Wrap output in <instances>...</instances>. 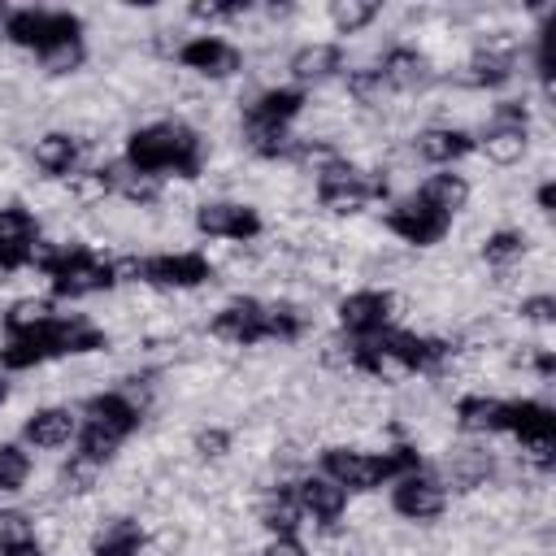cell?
I'll return each instance as SVG.
<instances>
[{"mask_svg":"<svg viewBox=\"0 0 556 556\" xmlns=\"http://www.w3.org/2000/svg\"><path fill=\"white\" fill-rule=\"evenodd\" d=\"M0 30L17 52H43L56 39H83V22L61 9H13L4 13Z\"/></svg>","mask_w":556,"mask_h":556,"instance_id":"1","label":"cell"},{"mask_svg":"<svg viewBox=\"0 0 556 556\" xmlns=\"http://www.w3.org/2000/svg\"><path fill=\"white\" fill-rule=\"evenodd\" d=\"M321 473H330L348 495H374L391 478L382 452H369L356 443H326L321 447Z\"/></svg>","mask_w":556,"mask_h":556,"instance_id":"2","label":"cell"},{"mask_svg":"<svg viewBox=\"0 0 556 556\" xmlns=\"http://www.w3.org/2000/svg\"><path fill=\"white\" fill-rule=\"evenodd\" d=\"M191 230L204 239H226V243H252L261 239L265 222L252 204L243 200H200L191 213Z\"/></svg>","mask_w":556,"mask_h":556,"instance_id":"3","label":"cell"},{"mask_svg":"<svg viewBox=\"0 0 556 556\" xmlns=\"http://www.w3.org/2000/svg\"><path fill=\"white\" fill-rule=\"evenodd\" d=\"M447 504H452V495L430 469H413V473L395 478V486H391V513L404 517L408 526H434L447 513Z\"/></svg>","mask_w":556,"mask_h":556,"instance_id":"4","label":"cell"},{"mask_svg":"<svg viewBox=\"0 0 556 556\" xmlns=\"http://www.w3.org/2000/svg\"><path fill=\"white\" fill-rule=\"evenodd\" d=\"M178 65L187 74H195L200 83H230V78L243 74L248 56H243L239 43H230L222 35H191L182 43V52H178Z\"/></svg>","mask_w":556,"mask_h":556,"instance_id":"5","label":"cell"},{"mask_svg":"<svg viewBox=\"0 0 556 556\" xmlns=\"http://www.w3.org/2000/svg\"><path fill=\"white\" fill-rule=\"evenodd\" d=\"M382 226H387L395 239H404L408 248H430V243H443V239H447L452 217L434 213V208L413 191V195H404V200H391V208L382 213Z\"/></svg>","mask_w":556,"mask_h":556,"instance_id":"6","label":"cell"},{"mask_svg":"<svg viewBox=\"0 0 556 556\" xmlns=\"http://www.w3.org/2000/svg\"><path fill=\"white\" fill-rule=\"evenodd\" d=\"M339 330L348 339H369V334H382L391 326V291L387 287H361V291H348L339 304Z\"/></svg>","mask_w":556,"mask_h":556,"instance_id":"7","label":"cell"},{"mask_svg":"<svg viewBox=\"0 0 556 556\" xmlns=\"http://www.w3.org/2000/svg\"><path fill=\"white\" fill-rule=\"evenodd\" d=\"M213 282V265L204 252H161V256H148V287L156 291H200Z\"/></svg>","mask_w":556,"mask_h":556,"instance_id":"8","label":"cell"},{"mask_svg":"<svg viewBox=\"0 0 556 556\" xmlns=\"http://www.w3.org/2000/svg\"><path fill=\"white\" fill-rule=\"evenodd\" d=\"M52 291L61 300H87V295H109L113 291V274H109V261H100L91 252V243H83L52 278Z\"/></svg>","mask_w":556,"mask_h":556,"instance_id":"9","label":"cell"},{"mask_svg":"<svg viewBox=\"0 0 556 556\" xmlns=\"http://www.w3.org/2000/svg\"><path fill=\"white\" fill-rule=\"evenodd\" d=\"M378 74H382V83H387L395 96H426V91L439 83L430 56H426L421 48H408V43H391V48L382 52V61H378Z\"/></svg>","mask_w":556,"mask_h":556,"instance_id":"10","label":"cell"},{"mask_svg":"<svg viewBox=\"0 0 556 556\" xmlns=\"http://www.w3.org/2000/svg\"><path fill=\"white\" fill-rule=\"evenodd\" d=\"M208 339L226 348H256L261 343V300L256 295H230L208 317Z\"/></svg>","mask_w":556,"mask_h":556,"instance_id":"11","label":"cell"},{"mask_svg":"<svg viewBox=\"0 0 556 556\" xmlns=\"http://www.w3.org/2000/svg\"><path fill=\"white\" fill-rule=\"evenodd\" d=\"M291 495L295 504L304 508L308 526H334L343 513H348V491L330 478V473H300L291 482Z\"/></svg>","mask_w":556,"mask_h":556,"instance_id":"12","label":"cell"},{"mask_svg":"<svg viewBox=\"0 0 556 556\" xmlns=\"http://www.w3.org/2000/svg\"><path fill=\"white\" fill-rule=\"evenodd\" d=\"M35 239H39V217L22 200H4L0 204V274L22 269Z\"/></svg>","mask_w":556,"mask_h":556,"instance_id":"13","label":"cell"},{"mask_svg":"<svg viewBox=\"0 0 556 556\" xmlns=\"http://www.w3.org/2000/svg\"><path fill=\"white\" fill-rule=\"evenodd\" d=\"M148 547V530L135 513H109L87 534V556H139Z\"/></svg>","mask_w":556,"mask_h":556,"instance_id":"14","label":"cell"},{"mask_svg":"<svg viewBox=\"0 0 556 556\" xmlns=\"http://www.w3.org/2000/svg\"><path fill=\"white\" fill-rule=\"evenodd\" d=\"M22 439L39 452H56V447L78 439V413L65 404H43L22 421Z\"/></svg>","mask_w":556,"mask_h":556,"instance_id":"15","label":"cell"},{"mask_svg":"<svg viewBox=\"0 0 556 556\" xmlns=\"http://www.w3.org/2000/svg\"><path fill=\"white\" fill-rule=\"evenodd\" d=\"M52 356H56L52 321L39 326V330H17V334H4V339H0V369H4V374L39 369V365L52 361Z\"/></svg>","mask_w":556,"mask_h":556,"instance_id":"16","label":"cell"},{"mask_svg":"<svg viewBox=\"0 0 556 556\" xmlns=\"http://www.w3.org/2000/svg\"><path fill=\"white\" fill-rule=\"evenodd\" d=\"M339 70H343L339 43L308 39V43H300V48L287 52V74H291L295 83H304V87H321V83H330Z\"/></svg>","mask_w":556,"mask_h":556,"instance_id":"17","label":"cell"},{"mask_svg":"<svg viewBox=\"0 0 556 556\" xmlns=\"http://www.w3.org/2000/svg\"><path fill=\"white\" fill-rule=\"evenodd\" d=\"M30 169H39L43 178H65L78 169V139L70 130H39L30 139V152H26Z\"/></svg>","mask_w":556,"mask_h":556,"instance_id":"18","label":"cell"},{"mask_svg":"<svg viewBox=\"0 0 556 556\" xmlns=\"http://www.w3.org/2000/svg\"><path fill=\"white\" fill-rule=\"evenodd\" d=\"M408 143H413V156L417 161L447 165V169H452V161H460V156L473 152V135L469 130H456V126H421Z\"/></svg>","mask_w":556,"mask_h":556,"instance_id":"19","label":"cell"},{"mask_svg":"<svg viewBox=\"0 0 556 556\" xmlns=\"http://www.w3.org/2000/svg\"><path fill=\"white\" fill-rule=\"evenodd\" d=\"M452 421L460 434H504L508 430V404L500 395H460L452 408Z\"/></svg>","mask_w":556,"mask_h":556,"instance_id":"20","label":"cell"},{"mask_svg":"<svg viewBox=\"0 0 556 556\" xmlns=\"http://www.w3.org/2000/svg\"><path fill=\"white\" fill-rule=\"evenodd\" d=\"M417 195H421L434 213H443V217H460V213L469 208L473 182H469L465 174H456V169H439V174H430L426 182H417Z\"/></svg>","mask_w":556,"mask_h":556,"instance_id":"21","label":"cell"},{"mask_svg":"<svg viewBox=\"0 0 556 556\" xmlns=\"http://www.w3.org/2000/svg\"><path fill=\"white\" fill-rule=\"evenodd\" d=\"M473 148L486 156V165L495 169H513L530 156V130H517V126H486L478 130Z\"/></svg>","mask_w":556,"mask_h":556,"instance_id":"22","label":"cell"},{"mask_svg":"<svg viewBox=\"0 0 556 556\" xmlns=\"http://www.w3.org/2000/svg\"><path fill=\"white\" fill-rule=\"evenodd\" d=\"M83 413H87V421L109 426V430H117L122 439L143 426V413H139L122 391H96V395H87V400H83Z\"/></svg>","mask_w":556,"mask_h":556,"instance_id":"23","label":"cell"},{"mask_svg":"<svg viewBox=\"0 0 556 556\" xmlns=\"http://www.w3.org/2000/svg\"><path fill=\"white\" fill-rule=\"evenodd\" d=\"M52 486L61 491V500H83V495H96L104 486V465L74 452L56 473H52Z\"/></svg>","mask_w":556,"mask_h":556,"instance_id":"24","label":"cell"},{"mask_svg":"<svg viewBox=\"0 0 556 556\" xmlns=\"http://www.w3.org/2000/svg\"><path fill=\"white\" fill-rule=\"evenodd\" d=\"M530 248H534V243H530L521 230H513V226H495V230L482 235V243H478V261H482L486 269H504V265H517Z\"/></svg>","mask_w":556,"mask_h":556,"instance_id":"25","label":"cell"},{"mask_svg":"<svg viewBox=\"0 0 556 556\" xmlns=\"http://www.w3.org/2000/svg\"><path fill=\"white\" fill-rule=\"evenodd\" d=\"M378 17H382V9H378L374 0H330V4H326V26H330L334 35H343V39L369 30Z\"/></svg>","mask_w":556,"mask_h":556,"instance_id":"26","label":"cell"},{"mask_svg":"<svg viewBox=\"0 0 556 556\" xmlns=\"http://www.w3.org/2000/svg\"><path fill=\"white\" fill-rule=\"evenodd\" d=\"M304 104H308V96H304L300 87H269V91H261V96L252 100V109H243V113H256V117H265V122L291 126V122L304 113Z\"/></svg>","mask_w":556,"mask_h":556,"instance_id":"27","label":"cell"},{"mask_svg":"<svg viewBox=\"0 0 556 556\" xmlns=\"http://www.w3.org/2000/svg\"><path fill=\"white\" fill-rule=\"evenodd\" d=\"M508 430L517 439H526V434H556V413H552L547 400H534V395L513 400L508 404Z\"/></svg>","mask_w":556,"mask_h":556,"instance_id":"28","label":"cell"},{"mask_svg":"<svg viewBox=\"0 0 556 556\" xmlns=\"http://www.w3.org/2000/svg\"><path fill=\"white\" fill-rule=\"evenodd\" d=\"M35 61H39V74H48V78H70V74H78V70L87 65V43H83V39H56V43H48L43 52H35Z\"/></svg>","mask_w":556,"mask_h":556,"instance_id":"29","label":"cell"},{"mask_svg":"<svg viewBox=\"0 0 556 556\" xmlns=\"http://www.w3.org/2000/svg\"><path fill=\"white\" fill-rule=\"evenodd\" d=\"M56 317V308H52V300H43V295H22V300H9V308H4V334H17V330H39V326H48Z\"/></svg>","mask_w":556,"mask_h":556,"instance_id":"30","label":"cell"},{"mask_svg":"<svg viewBox=\"0 0 556 556\" xmlns=\"http://www.w3.org/2000/svg\"><path fill=\"white\" fill-rule=\"evenodd\" d=\"M230 426H217V421H204V426H195L191 430V439H187V452L200 460V465H222L226 456H230Z\"/></svg>","mask_w":556,"mask_h":556,"instance_id":"31","label":"cell"},{"mask_svg":"<svg viewBox=\"0 0 556 556\" xmlns=\"http://www.w3.org/2000/svg\"><path fill=\"white\" fill-rule=\"evenodd\" d=\"M122 443H126V439H122L117 430H109V426H96V421H87V426L78 430V452H83V456H91V460H100V465L117 460Z\"/></svg>","mask_w":556,"mask_h":556,"instance_id":"32","label":"cell"},{"mask_svg":"<svg viewBox=\"0 0 556 556\" xmlns=\"http://www.w3.org/2000/svg\"><path fill=\"white\" fill-rule=\"evenodd\" d=\"M30 482V456L17 443H0V495H17Z\"/></svg>","mask_w":556,"mask_h":556,"instance_id":"33","label":"cell"},{"mask_svg":"<svg viewBox=\"0 0 556 556\" xmlns=\"http://www.w3.org/2000/svg\"><path fill=\"white\" fill-rule=\"evenodd\" d=\"M35 543V517L26 508H0V552Z\"/></svg>","mask_w":556,"mask_h":556,"instance_id":"34","label":"cell"},{"mask_svg":"<svg viewBox=\"0 0 556 556\" xmlns=\"http://www.w3.org/2000/svg\"><path fill=\"white\" fill-rule=\"evenodd\" d=\"M365 204H369V195L365 191H317V208L321 213H330V217H361L365 213Z\"/></svg>","mask_w":556,"mask_h":556,"instance_id":"35","label":"cell"},{"mask_svg":"<svg viewBox=\"0 0 556 556\" xmlns=\"http://www.w3.org/2000/svg\"><path fill=\"white\" fill-rule=\"evenodd\" d=\"M256 556H313L295 534H269L265 539V547L256 552Z\"/></svg>","mask_w":556,"mask_h":556,"instance_id":"36","label":"cell"},{"mask_svg":"<svg viewBox=\"0 0 556 556\" xmlns=\"http://www.w3.org/2000/svg\"><path fill=\"white\" fill-rule=\"evenodd\" d=\"M0 556H48V552L39 543H22V547H4Z\"/></svg>","mask_w":556,"mask_h":556,"instance_id":"37","label":"cell"},{"mask_svg":"<svg viewBox=\"0 0 556 556\" xmlns=\"http://www.w3.org/2000/svg\"><path fill=\"white\" fill-rule=\"evenodd\" d=\"M9 395H13V382H9V374L0 369V404H9Z\"/></svg>","mask_w":556,"mask_h":556,"instance_id":"38","label":"cell"}]
</instances>
